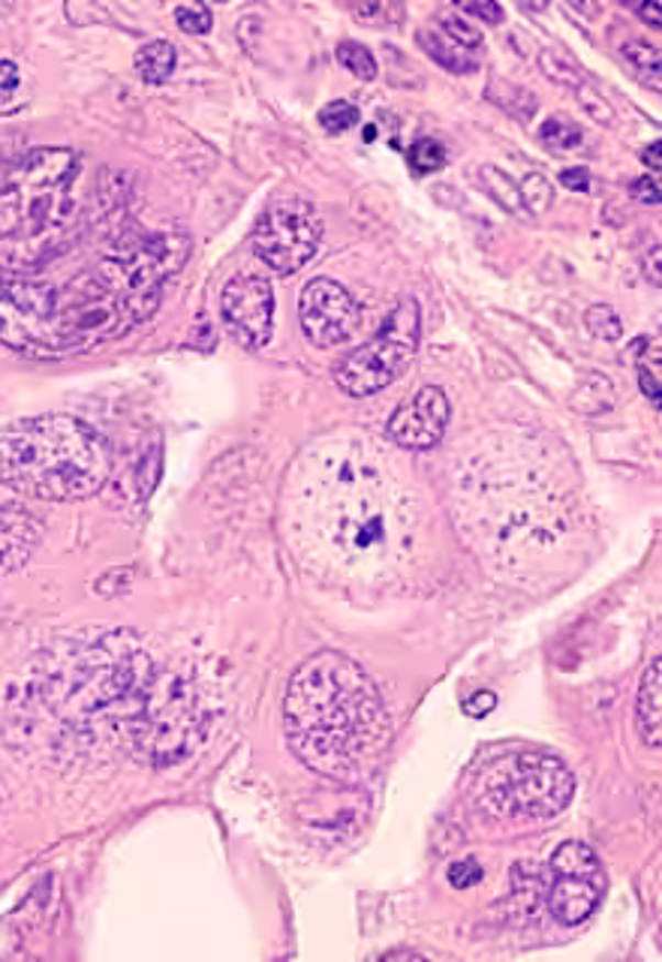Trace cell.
<instances>
[{"label": "cell", "mask_w": 662, "mask_h": 962, "mask_svg": "<svg viewBox=\"0 0 662 962\" xmlns=\"http://www.w3.org/2000/svg\"><path fill=\"white\" fill-rule=\"evenodd\" d=\"M479 181L482 187L488 190V196H492L494 202L500 204L503 211H509V214H525V202H521V192H518V187H515V181L506 175V172H500L497 166H482L479 172Z\"/></svg>", "instance_id": "17"}, {"label": "cell", "mask_w": 662, "mask_h": 962, "mask_svg": "<svg viewBox=\"0 0 662 962\" xmlns=\"http://www.w3.org/2000/svg\"><path fill=\"white\" fill-rule=\"evenodd\" d=\"M660 659H653L651 668L644 671L639 689V704H636V725H639L641 740L651 749H660Z\"/></svg>", "instance_id": "14"}, {"label": "cell", "mask_w": 662, "mask_h": 962, "mask_svg": "<svg viewBox=\"0 0 662 962\" xmlns=\"http://www.w3.org/2000/svg\"><path fill=\"white\" fill-rule=\"evenodd\" d=\"M578 93H582V106L587 109V112L594 114L596 121H603V124H611V121H615L611 106H608V102L603 100V97H599V93L591 88V85H587V81H584L582 88H578Z\"/></svg>", "instance_id": "29"}, {"label": "cell", "mask_w": 662, "mask_h": 962, "mask_svg": "<svg viewBox=\"0 0 662 962\" xmlns=\"http://www.w3.org/2000/svg\"><path fill=\"white\" fill-rule=\"evenodd\" d=\"M518 192H521L525 211H530V214H549V208L554 204V187L539 172H530L525 181H521V187H518Z\"/></svg>", "instance_id": "19"}, {"label": "cell", "mask_w": 662, "mask_h": 962, "mask_svg": "<svg viewBox=\"0 0 662 962\" xmlns=\"http://www.w3.org/2000/svg\"><path fill=\"white\" fill-rule=\"evenodd\" d=\"M539 139L551 151H575V147L582 145V130L572 124V121H563V118H549V121H542V126H539Z\"/></svg>", "instance_id": "20"}, {"label": "cell", "mask_w": 662, "mask_h": 962, "mask_svg": "<svg viewBox=\"0 0 662 962\" xmlns=\"http://www.w3.org/2000/svg\"><path fill=\"white\" fill-rule=\"evenodd\" d=\"M320 239L322 226L313 204L286 196L265 208L253 226L251 244L256 259H263L275 274H296L313 259Z\"/></svg>", "instance_id": "8"}, {"label": "cell", "mask_w": 662, "mask_h": 962, "mask_svg": "<svg viewBox=\"0 0 662 962\" xmlns=\"http://www.w3.org/2000/svg\"><path fill=\"white\" fill-rule=\"evenodd\" d=\"M187 256L184 235L130 232L60 286L0 274V343L31 358H64L121 338L157 310L163 284Z\"/></svg>", "instance_id": "1"}, {"label": "cell", "mask_w": 662, "mask_h": 962, "mask_svg": "<svg viewBox=\"0 0 662 962\" xmlns=\"http://www.w3.org/2000/svg\"><path fill=\"white\" fill-rule=\"evenodd\" d=\"M81 178L69 147H34L0 163V274L34 272L79 239Z\"/></svg>", "instance_id": "4"}, {"label": "cell", "mask_w": 662, "mask_h": 962, "mask_svg": "<svg viewBox=\"0 0 662 962\" xmlns=\"http://www.w3.org/2000/svg\"><path fill=\"white\" fill-rule=\"evenodd\" d=\"M19 88V67L12 60H0V93H12Z\"/></svg>", "instance_id": "35"}, {"label": "cell", "mask_w": 662, "mask_h": 962, "mask_svg": "<svg viewBox=\"0 0 662 962\" xmlns=\"http://www.w3.org/2000/svg\"><path fill=\"white\" fill-rule=\"evenodd\" d=\"M286 740L310 770L353 779L388 737L386 704L353 659L320 650L296 668L284 701Z\"/></svg>", "instance_id": "3"}, {"label": "cell", "mask_w": 662, "mask_h": 962, "mask_svg": "<svg viewBox=\"0 0 662 962\" xmlns=\"http://www.w3.org/2000/svg\"><path fill=\"white\" fill-rule=\"evenodd\" d=\"M358 118H362L358 106H353L350 100H334L320 109V124L329 133H346L350 126L358 124Z\"/></svg>", "instance_id": "23"}, {"label": "cell", "mask_w": 662, "mask_h": 962, "mask_svg": "<svg viewBox=\"0 0 662 962\" xmlns=\"http://www.w3.org/2000/svg\"><path fill=\"white\" fill-rule=\"evenodd\" d=\"M620 52H624L629 64H632L636 69H641V73H651V76H657V73H660V48L653 46V43H648V40L632 36V40H627V43H624V48H620Z\"/></svg>", "instance_id": "25"}, {"label": "cell", "mask_w": 662, "mask_h": 962, "mask_svg": "<svg viewBox=\"0 0 662 962\" xmlns=\"http://www.w3.org/2000/svg\"><path fill=\"white\" fill-rule=\"evenodd\" d=\"M445 147L437 142V139H419L416 145L410 147V166L419 175H431V172H440L445 166Z\"/></svg>", "instance_id": "22"}, {"label": "cell", "mask_w": 662, "mask_h": 962, "mask_svg": "<svg viewBox=\"0 0 662 962\" xmlns=\"http://www.w3.org/2000/svg\"><path fill=\"white\" fill-rule=\"evenodd\" d=\"M223 325L244 350H263L275 331V289L260 274H235L220 295Z\"/></svg>", "instance_id": "11"}, {"label": "cell", "mask_w": 662, "mask_h": 962, "mask_svg": "<svg viewBox=\"0 0 662 962\" xmlns=\"http://www.w3.org/2000/svg\"><path fill=\"white\" fill-rule=\"evenodd\" d=\"M639 383H641V391H644L648 400L653 403V409H660V374H657V371L648 374L644 367H639Z\"/></svg>", "instance_id": "34"}, {"label": "cell", "mask_w": 662, "mask_h": 962, "mask_svg": "<svg viewBox=\"0 0 662 962\" xmlns=\"http://www.w3.org/2000/svg\"><path fill=\"white\" fill-rule=\"evenodd\" d=\"M497 707V695L494 692H473L470 698H464V714L470 716V719H482V716H488Z\"/></svg>", "instance_id": "30"}, {"label": "cell", "mask_w": 662, "mask_h": 962, "mask_svg": "<svg viewBox=\"0 0 662 962\" xmlns=\"http://www.w3.org/2000/svg\"><path fill=\"white\" fill-rule=\"evenodd\" d=\"M452 419V407L449 397L443 395V388L437 385H424L416 391L412 400L400 403L395 409V416L388 419V440L407 449V452H428L434 449L437 442L443 440L445 428Z\"/></svg>", "instance_id": "12"}, {"label": "cell", "mask_w": 662, "mask_h": 962, "mask_svg": "<svg viewBox=\"0 0 662 962\" xmlns=\"http://www.w3.org/2000/svg\"><path fill=\"white\" fill-rule=\"evenodd\" d=\"M440 34H445L449 40H455L457 46L470 48V52H476V48H482V34L473 27V24H467L464 19H457V15H452V12H443L440 15Z\"/></svg>", "instance_id": "26"}, {"label": "cell", "mask_w": 662, "mask_h": 962, "mask_svg": "<svg viewBox=\"0 0 662 962\" xmlns=\"http://www.w3.org/2000/svg\"><path fill=\"white\" fill-rule=\"evenodd\" d=\"M632 192H636L639 202L660 204V184L651 181V175H644V178H639V181L632 184Z\"/></svg>", "instance_id": "32"}, {"label": "cell", "mask_w": 662, "mask_h": 962, "mask_svg": "<svg viewBox=\"0 0 662 962\" xmlns=\"http://www.w3.org/2000/svg\"><path fill=\"white\" fill-rule=\"evenodd\" d=\"M560 184H563V187H570V190H575V192H587V187H591V172L587 169H563L560 172Z\"/></svg>", "instance_id": "33"}, {"label": "cell", "mask_w": 662, "mask_h": 962, "mask_svg": "<svg viewBox=\"0 0 662 962\" xmlns=\"http://www.w3.org/2000/svg\"><path fill=\"white\" fill-rule=\"evenodd\" d=\"M175 64H178V52L166 40H154V43H148V46H142L136 52V73L148 85L169 81L172 73H175Z\"/></svg>", "instance_id": "16"}, {"label": "cell", "mask_w": 662, "mask_h": 962, "mask_svg": "<svg viewBox=\"0 0 662 962\" xmlns=\"http://www.w3.org/2000/svg\"><path fill=\"white\" fill-rule=\"evenodd\" d=\"M298 319H301L305 338L313 346L331 350L338 343H346L362 329V307L353 292L343 289L338 280L317 277L298 295Z\"/></svg>", "instance_id": "10"}, {"label": "cell", "mask_w": 662, "mask_h": 962, "mask_svg": "<svg viewBox=\"0 0 662 962\" xmlns=\"http://www.w3.org/2000/svg\"><path fill=\"white\" fill-rule=\"evenodd\" d=\"M338 60L346 73H353L355 79L371 81L377 76V60L371 55V48H365L362 43H341L338 46Z\"/></svg>", "instance_id": "21"}, {"label": "cell", "mask_w": 662, "mask_h": 962, "mask_svg": "<svg viewBox=\"0 0 662 962\" xmlns=\"http://www.w3.org/2000/svg\"><path fill=\"white\" fill-rule=\"evenodd\" d=\"M606 894V870L584 842H563L551 854L549 908L563 927H578L594 915Z\"/></svg>", "instance_id": "9"}, {"label": "cell", "mask_w": 662, "mask_h": 962, "mask_svg": "<svg viewBox=\"0 0 662 962\" xmlns=\"http://www.w3.org/2000/svg\"><path fill=\"white\" fill-rule=\"evenodd\" d=\"M112 473L103 440L81 419L52 412L0 433V485L31 499L73 502L100 494Z\"/></svg>", "instance_id": "5"}, {"label": "cell", "mask_w": 662, "mask_h": 962, "mask_svg": "<svg viewBox=\"0 0 662 962\" xmlns=\"http://www.w3.org/2000/svg\"><path fill=\"white\" fill-rule=\"evenodd\" d=\"M419 46L434 57L437 64L452 73H473L476 69V52L457 46L455 40H449L440 31H419Z\"/></svg>", "instance_id": "15"}, {"label": "cell", "mask_w": 662, "mask_h": 962, "mask_svg": "<svg viewBox=\"0 0 662 962\" xmlns=\"http://www.w3.org/2000/svg\"><path fill=\"white\" fill-rule=\"evenodd\" d=\"M461 10L470 12V15H476V19H482V22L488 24H500L503 19H506V12H503L500 3H464Z\"/></svg>", "instance_id": "31"}, {"label": "cell", "mask_w": 662, "mask_h": 962, "mask_svg": "<svg viewBox=\"0 0 662 962\" xmlns=\"http://www.w3.org/2000/svg\"><path fill=\"white\" fill-rule=\"evenodd\" d=\"M43 539V523L24 509H0V575L24 566Z\"/></svg>", "instance_id": "13"}, {"label": "cell", "mask_w": 662, "mask_h": 962, "mask_svg": "<svg viewBox=\"0 0 662 962\" xmlns=\"http://www.w3.org/2000/svg\"><path fill=\"white\" fill-rule=\"evenodd\" d=\"M293 535L338 577L379 580L412 551L410 490L365 440H329L298 461L289 487Z\"/></svg>", "instance_id": "2"}, {"label": "cell", "mask_w": 662, "mask_h": 962, "mask_svg": "<svg viewBox=\"0 0 662 962\" xmlns=\"http://www.w3.org/2000/svg\"><path fill=\"white\" fill-rule=\"evenodd\" d=\"M479 882H482V866L473 861V858H470V861L455 863V866L449 870V884L457 887V891H467V887H473V884Z\"/></svg>", "instance_id": "28"}, {"label": "cell", "mask_w": 662, "mask_h": 962, "mask_svg": "<svg viewBox=\"0 0 662 962\" xmlns=\"http://www.w3.org/2000/svg\"><path fill=\"white\" fill-rule=\"evenodd\" d=\"M639 15L644 19L648 24H653V27H660L662 19H660V7H651V3H644V7H639Z\"/></svg>", "instance_id": "36"}, {"label": "cell", "mask_w": 662, "mask_h": 962, "mask_svg": "<svg viewBox=\"0 0 662 962\" xmlns=\"http://www.w3.org/2000/svg\"><path fill=\"white\" fill-rule=\"evenodd\" d=\"M584 325H587V331L599 340H617L620 338V331H624L620 317H617L611 307H603V305L591 307V310L584 313Z\"/></svg>", "instance_id": "24"}, {"label": "cell", "mask_w": 662, "mask_h": 962, "mask_svg": "<svg viewBox=\"0 0 662 962\" xmlns=\"http://www.w3.org/2000/svg\"><path fill=\"white\" fill-rule=\"evenodd\" d=\"M479 792L482 806L494 818L545 821L570 806L575 779L549 752H515L488 767Z\"/></svg>", "instance_id": "6"}, {"label": "cell", "mask_w": 662, "mask_h": 962, "mask_svg": "<svg viewBox=\"0 0 662 962\" xmlns=\"http://www.w3.org/2000/svg\"><path fill=\"white\" fill-rule=\"evenodd\" d=\"M175 22H178L184 34H208L211 24H214V15H211L206 3H184V7L175 10Z\"/></svg>", "instance_id": "27"}, {"label": "cell", "mask_w": 662, "mask_h": 962, "mask_svg": "<svg viewBox=\"0 0 662 962\" xmlns=\"http://www.w3.org/2000/svg\"><path fill=\"white\" fill-rule=\"evenodd\" d=\"M539 67L558 85H566V88H582L584 85V73L578 67V60L570 52H563V48H542Z\"/></svg>", "instance_id": "18"}, {"label": "cell", "mask_w": 662, "mask_h": 962, "mask_svg": "<svg viewBox=\"0 0 662 962\" xmlns=\"http://www.w3.org/2000/svg\"><path fill=\"white\" fill-rule=\"evenodd\" d=\"M641 159H644L651 169H660V142H653V145L641 154Z\"/></svg>", "instance_id": "37"}, {"label": "cell", "mask_w": 662, "mask_h": 962, "mask_svg": "<svg viewBox=\"0 0 662 962\" xmlns=\"http://www.w3.org/2000/svg\"><path fill=\"white\" fill-rule=\"evenodd\" d=\"M419 329H422L419 305L412 298H400L398 307L388 313L386 325L334 367V383L350 397H371L383 391L410 367L419 346Z\"/></svg>", "instance_id": "7"}]
</instances>
